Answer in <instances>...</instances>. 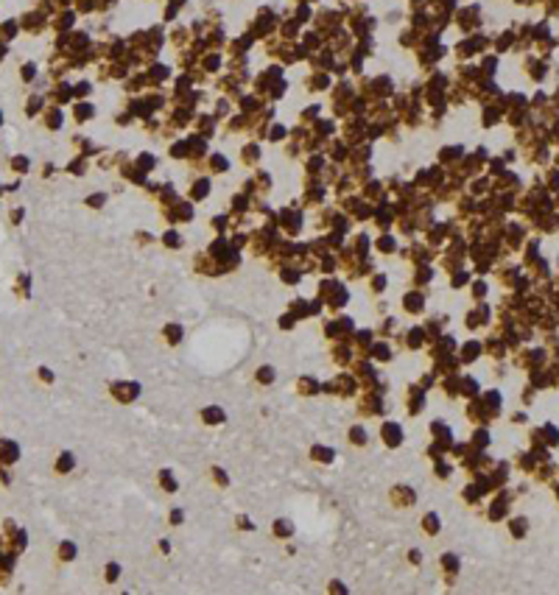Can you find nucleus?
I'll return each instance as SVG.
<instances>
[{
	"label": "nucleus",
	"instance_id": "obj_1",
	"mask_svg": "<svg viewBox=\"0 0 559 595\" xmlns=\"http://www.w3.org/2000/svg\"><path fill=\"white\" fill-rule=\"evenodd\" d=\"M462 154H464L462 145H445V148L439 151V162H442V165H453V162H462V160H464Z\"/></svg>",
	"mask_w": 559,
	"mask_h": 595
},
{
	"label": "nucleus",
	"instance_id": "obj_2",
	"mask_svg": "<svg viewBox=\"0 0 559 595\" xmlns=\"http://www.w3.org/2000/svg\"><path fill=\"white\" fill-rule=\"evenodd\" d=\"M207 193H210V182H207V179H193V188H190V199H193V201H202Z\"/></svg>",
	"mask_w": 559,
	"mask_h": 595
},
{
	"label": "nucleus",
	"instance_id": "obj_3",
	"mask_svg": "<svg viewBox=\"0 0 559 595\" xmlns=\"http://www.w3.org/2000/svg\"><path fill=\"white\" fill-rule=\"evenodd\" d=\"M375 246H377V252H383V254L397 252V240L391 238V235H380V238L375 240Z\"/></svg>",
	"mask_w": 559,
	"mask_h": 595
},
{
	"label": "nucleus",
	"instance_id": "obj_4",
	"mask_svg": "<svg viewBox=\"0 0 559 595\" xmlns=\"http://www.w3.org/2000/svg\"><path fill=\"white\" fill-rule=\"evenodd\" d=\"M134 165H137L140 171H143V174H149V171H154V168H157V160H154V154H146V151H143V154H140V157L134 160Z\"/></svg>",
	"mask_w": 559,
	"mask_h": 595
},
{
	"label": "nucleus",
	"instance_id": "obj_5",
	"mask_svg": "<svg viewBox=\"0 0 559 595\" xmlns=\"http://www.w3.org/2000/svg\"><path fill=\"white\" fill-rule=\"evenodd\" d=\"M423 293L420 291H414V293H405V299H403V305H405V311H423Z\"/></svg>",
	"mask_w": 559,
	"mask_h": 595
},
{
	"label": "nucleus",
	"instance_id": "obj_6",
	"mask_svg": "<svg viewBox=\"0 0 559 595\" xmlns=\"http://www.w3.org/2000/svg\"><path fill=\"white\" fill-rule=\"evenodd\" d=\"M257 160H260V145H257V142L243 145V162H246V165H254Z\"/></svg>",
	"mask_w": 559,
	"mask_h": 595
},
{
	"label": "nucleus",
	"instance_id": "obj_7",
	"mask_svg": "<svg viewBox=\"0 0 559 595\" xmlns=\"http://www.w3.org/2000/svg\"><path fill=\"white\" fill-rule=\"evenodd\" d=\"M207 168L213 171V174H224V171L229 168V162L224 160V154H213V160L207 162Z\"/></svg>",
	"mask_w": 559,
	"mask_h": 595
},
{
	"label": "nucleus",
	"instance_id": "obj_8",
	"mask_svg": "<svg viewBox=\"0 0 559 595\" xmlns=\"http://www.w3.org/2000/svg\"><path fill=\"white\" fill-rule=\"evenodd\" d=\"M163 243L168 246V249H182V235L176 232V229H168V232L163 235Z\"/></svg>",
	"mask_w": 559,
	"mask_h": 595
},
{
	"label": "nucleus",
	"instance_id": "obj_9",
	"mask_svg": "<svg viewBox=\"0 0 559 595\" xmlns=\"http://www.w3.org/2000/svg\"><path fill=\"white\" fill-rule=\"evenodd\" d=\"M92 115H95V109H92L90 104H78V106H76V120H78V123L92 120Z\"/></svg>",
	"mask_w": 559,
	"mask_h": 595
},
{
	"label": "nucleus",
	"instance_id": "obj_10",
	"mask_svg": "<svg viewBox=\"0 0 559 595\" xmlns=\"http://www.w3.org/2000/svg\"><path fill=\"white\" fill-rule=\"evenodd\" d=\"M286 137H288V129L283 123H274L271 129H268V140L271 142H280V140H286Z\"/></svg>",
	"mask_w": 559,
	"mask_h": 595
},
{
	"label": "nucleus",
	"instance_id": "obj_11",
	"mask_svg": "<svg viewBox=\"0 0 559 595\" xmlns=\"http://www.w3.org/2000/svg\"><path fill=\"white\" fill-rule=\"evenodd\" d=\"M90 92H92V84H90V81H78V84L73 87V95H76V98H87Z\"/></svg>",
	"mask_w": 559,
	"mask_h": 595
},
{
	"label": "nucleus",
	"instance_id": "obj_12",
	"mask_svg": "<svg viewBox=\"0 0 559 595\" xmlns=\"http://www.w3.org/2000/svg\"><path fill=\"white\" fill-rule=\"evenodd\" d=\"M210 227H213L215 232H224V229L229 227V218L227 215H215V218H210Z\"/></svg>",
	"mask_w": 559,
	"mask_h": 595
},
{
	"label": "nucleus",
	"instance_id": "obj_13",
	"mask_svg": "<svg viewBox=\"0 0 559 595\" xmlns=\"http://www.w3.org/2000/svg\"><path fill=\"white\" fill-rule=\"evenodd\" d=\"M104 201H106V193H92V196H87V207H104Z\"/></svg>",
	"mask_w": 559,
	"mask_h": 595
},
{
	"label": "nucleus",
	"instance_id": "obj_14",
	"mask_svg": "<svg viewBox=\"0 0 559 595\" xmlns=\"http://www.w3.org/2000/svg\"><path fill=\"white\" fill-rule=\"evenodd\" d=\"M372 288H375V293H383V288H386V277H383V274H375V277H372Z\"/></svg>",
	"mask_w": 559,
	"mask_h": 595
},
{
	"label": "nucleus",
	"instance_id": "obj_15",
	"mask_svg": "<svg viewBox=\"0 0 559 595\" xmlns=\"http://www.w3.org/2000/svg\"><path fill=\"white\" fill-rule=\"evenodd\" d=\"M34 76H37V67H34V65H23V81H34Z\"/></svg>",
	"mask_w": 559,
	"mask_h": 595
},
{
	"label": "nucleus",
	"instance_id": "obj_16",
	"mask_svg": "<svg viewBox=\"0 0 559 595\" xmlns=\"http://www.w3.org/2000/svg\"><path fill=\"white\" fill-rule=\"evenodd\" d=\"M0 123H3V117H0Z\"/></svg>",
	"mask_w": 559,
	"mask_h": 595
}]
</instances>
